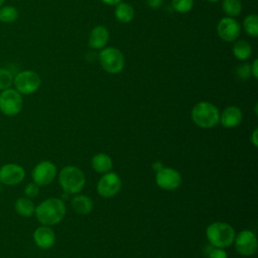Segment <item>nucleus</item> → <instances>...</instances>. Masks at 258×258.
<instances>
[{"label":"nucleus","mask_w":258,"mask_h":258,"mask_svg":"<svg viewBox=\"0 0 258 258\" xmlns=\"http://www.w3.org/2000/svg\"><path fill=\"white\" fill-rule=\"evenodd\" d=\"M22 95L15 89L9 88L0 93V111L6 116H16L22 109Z\"/></svg>","instance_id":"423d86ee"},{"label":"nucleus","mask_w":258,"mask_h":258,"mask_svg":"<svg viewBox=\"0 0 258 258\" xmlns=\"http://www.w3.org/2000/svg\"><path fill=\"white\" fill-rule=\"evenodd\" d=\"M194 6V0H172V7L179 13L188 12Z\"/></svg>","instance_id":"a878e982"},{"label":"nucleus","mask_w":258,"mask_h":258,"mask_svg":"<svg viewBox=\"0 0 258 258\" xmlns=\"http://www.w3.org/2000/svg\"><path fill=\"white\" fill-rule=\"evenodd\" d=\"M222 9L228 16L235 17L241 13L242 3L240 0H223Z\"/></svg>","instance_id":"4be33fe9"},{"label":"nucleus","mask_w":258,"mask_h":258,"mask_svg":"<svg viewBox=\"0 0 258 258\" xmlns=\"http://www.w3.org/2000/svg\"><path fill=\"white\" fill-rule=\"evenodd\" d=\"M58 181L62 189L68 194H77L85 185V175L83 171L76 166H66L58 175Z\"/></svg>","instance_id":"20e7f679"},{"label":"nucleus","mask_w":258,"mask_h":258,"mask_svg":"<svg viewBox=\"0 0 258 258\" xmlns=\"http://www.w3.org/2000/svg\"><path fill=\"white\" fill-rule=\"evenodd\" d=\"M92 165L97 172H108L112 168L113 162L109 155L105 153H99L93 157Z\"/></svg>","instance_id":"6ab92c4d"},{"label":"nucleus","mask_w":258,"mask_h":258,"mask_svg":"<svg viewBox=\"0 0 258 258\" xmlns=\"http://www.w3.org/2000/svg\"><path fill=\"white\" fill-rule=\"evenodd\" d=\"M14 208L16 213L22 217H31L35 212V206L33 202L27 197L18 198L15 202Z\"/></svg>","instance_id":"f3484780"},{"label":"nucleus","mask_w":258,"mask_h":258,"mask_svg":"<svg viewBox=\"0 0 258 258\" xmlns=\"http://www.w3.org/2000/svg\"><path fill=\"white\" fill-rule=\"evenodd\" d=\"M156 183L163 189L172 190L180 185L181 175L173 168H161L156 173Z\"/></svg>","instance_id":"9b49d317"},{"label":"nucleus","mask_w":258,"mask_h":258,"mask_svg":"<svg viewBox=\"0 0 258 258\" xmlns=\"http://www.w3.org/2000/svg\"><path fill=\"white\" fill-rule=\"evenodd\" d=\"M122 186V181L119 175L115 172H108L104 174L97 185V190L100 196L110 198L119 192Z\"/></svg>","instance_id":"1a4fd4ad"},{"label":"nucleus","mask_w":258,"mask_h":258,"mask_svg":"<svg viewBox=\"0 0 258 258\" xmlns=\"http://www.w3.org/2000/svg\"><path fill=\"white\" fill-rule=\"evenodd\" d=\"M236 75L238 76L239 79H242V80H246L249 78V76L251 75V72H250V66L248 63H243V64H240L237 70H236Z\"/></svg>","instance_id":"bb28decb"},{"label":"nucleus","mask_w":258,"mask_h":258,"mask_svg":"<svg viewBox=\"0 0 258 258\" xmlns=\"http://www.w3.org/2000/svg\"><path fill=\"white\" fill-rule=\"evenodd\" d=\"M67 212L64 203L56 198H50L41 202L35 208V216L43 226H52L59 223Z\"/></svg>","instance_id":"f257e3e1"},{"label":"nucleus","mask_w":258,"mask_h":258,"mask_svg":"<svg viewBox=\"0 0 258 258\" xmlns=\"http://www.w3.org/2000/svg\"><path fill=\"white\" fill-rule=\"evenodd\" d=\"M242 112L238 107L230 106L223 111L220 120L224 127L233 128L237 127L242 122Z\"/></svg>","instance_id":"2eb2a0df"},{"label":"nucleus","mask_w":258,"mask_h":258,"mask_svg":"<svg viewBox=\"0 0 258 258\" xmlns=\"http://www.w3.org/2000/svg\"><path fill=\"white\" fill-rule=\"evenodd\" d=\"M235 231L227 223L215 222L207 228V238L217 248H226L232 245L235 240Z\"/></svg>","instance_id":"f03ea898"},{"label":"nucleus","mask_w":258,"mask_h":258,"mask_svg":"<svg viewBox=\"0 0 258 258\" xmlns=\"http://www.w3.org/2000/svg\"><path fill=\"white\" fill-rule=\"evenodd\" d=\"M115 16L120 22L127 23L133 19L134 9L130 4L120 2L115 9Z\"/></svg>","instance_id":"aec40b11"},{"label":"nucleus","mask_w":258,"mask_h":258,"mask_svg":"<svg viewBox=\"0 0 258 258\" xmlns=\"http://www.w3.org/2000/svg\"><path fill=\"white\" fill-rule=\"evenodd\" d=\"M241 26L233 17H224L220 20L217 26L219 36L228 42L234 41L240 34Z\"/></svg>","instance_id":"ddd939ff"},{"label":"nucleus","mask_w":258,"mask_h":258,"mask_svg":"<svg viewBox=\"0 0 258 258\" xmlns=\"http://www.w3.org/2000/svg\"><path fill=\"white\" fill-rule=\"evenodd\" d=\"M102 2H104L107 5H117L119 4L122 0H101Z\"/></svg>","instance_id":"473e14b6"},{"label":"nucleus","mask_w":258,"mask_h":258,"mask_svg":"<svg viewBox=\"0 0 258 258\" xmlns=\"http://www.w3.org/2000/svg\"><path fill=\"white\" fill-rule=\"evenodd\" d=\"M24 177L25 170L17 163H6L0 167V183L15 185L20 183Z\"/></svg>","instance_id":"9d476101"},{"label":"nucleus","mask_w":258,"mask_h":258,"mask_svg":"<svg viewBox=\"0 0 258 258\" xmlns=\"http://www.w3.org/2000/svg\"><path fill=\"white\" fill-rule=\"evenodd\" d=\"M207 1H209V2H218V1H220V0H207Z\"/></svg>","instance_id":"f704fd0d"},{"label":"nucleus","mask_w":258,"mask_h":258,"mask_svg":"<svg viewBox=\"0 0 258 258\" xmlns=\"http://www.w3.org/2000/svg\"><path fill=\"white\" fill-rule=\"evenodd\" d=\"M33 240L37 247L41 249H49L55 242V234L49 226L42 225L34 231Z\"/></svg>","instance_id":"4468645a"},{"label":"nucleus","mask_w":258,"mask_h":258,"mask_svg":"<svg viewBox=\"0 0 258 258\" xmlns=\"http://www.w3.org/2000/svg\"><path fill=\"white\" fill-rule=\"evenodd\" d=\"M246 33L250 36H258V16L256 14L247 15L243 22Z\"/></svg>","instance_id":"b1692460"},{"label":"nucleus","mask_w":258,"mask_h":258,"mask_svg":"<svg viewBox=\"0 0 258 258\" xmlns=\"http://www.w3.org/2000/svg\"><path fill=\"white\" fill-rule=\"evenodd\" d=\"M101 67L109 74H118L124 68V56L115 47H106L99 53Z\"/></svg>","instance_id":"0eeeda50"},{"label":"nucleus","mask_w":258,"mask_h":258,"mask_svg":"<svg viewBox=\"0 0 258 258\" xmlns=\"http://www.w3.org/2000/svg\"><path fill=\"white\" fill-rule=\"evenodd\" d=\"M233 53L238 59L245 60L252 54V47L246 40H237L233 46Z\"/></svg>","instance_id":"412c9836"},{"label":"nucleus","mask_w":258,"mask_h":258,"mask_svg":"<svg viewBox=\"0 0 258 258\" xmlns=\"http://www.w3.org/2000/svg\"><path fill=\"white\" fill-rule=\"evenodd\" d=\"M31 175L33 181L37 185H46L54 179L56 175V167L52 162L43 160L34 166Z\"/></svg>","instance_id":"6e6552de"},{"label":"nucleus","mask_w":258,"mask_h":258,"mask_svg":"<svg viewBox=\"0 0 258 258\" xmlns=\"http://www.w3.org/2000/svg\"><path fill=\"white\" fill-rule=\"evenodd\" d=\"M72 207L74 210L81 215L89 214L93 209V202L92 200L84 195L77 196L72 201Z\"/></svg>","instance_id":"a211bd4d"},{"label":"nucleus","mask_w":258,"mask_h":258,"mask_svg":"<svg viewBox=\"0 0 258 258\" xmlns=\"http://www.w3.org/2000/svg\"><path fill=\"white\" fill-rule=\"evenodd\" d=\"M257 134H258V129H255L252 133V136H251V142L253 143V145L255 147L258 146V138H257Z\"/></svg>","instance_id":"2f4dec72"},{"label":"nucleus","mask_w":258,"mask_h":258,"mask_svg":"<svg viewBox=\"0 0 258 258\" xmlns=\"http://www.w3.org/2000/svg\"><path fill=\"white\" fill-rule=\"evenodd\" d=\"M209 258H228L227 253L223 250V248H214L209 253Z\"/></svg>","instance_id":"c85d7f7f"},{"label":"nucleus","mask_w":258,"mask_h":258,"mask_svg":"<svg viewBox=\"0 0 258 258\" xmlns=\"http://www.w3.org/2000/svg\"><path fill=\"white\" fill-rule=\"evenodd\" d=\"M257 67H258V59H255L253 61V63L250 66V72H251V74L253 75V77L255 79L258 78V69H257Z\"/></svg>","instance_id":"7c9ffc66"},{"label":"nucleus","mask_w":258,"mask_h":258,"mask_svg":"<svg viewBox=\"0 0 258 258\" xmlns=\"http://www.w3.org/2000/svg\"><path fill=\"white\" fill-rule=\"evenodd\" d=\"M39 185H37L35 182L28 183L24 188V194L27 198H35L39 192Z\"/></svg>","instance_id":"cd10ccee"},{"label":"nucleus","mask_w":258,"mask_h":258,"mask_svg":"<svg viewBox=\"0 0 258 258\" xmlns=\"http://www.w3.org/2000/svg\"><path fill=\"white\" fill-rule=\"evenodd\" d=\"M146 1H147L148 6L153 8V9L159 8L163 3V0H146Z\"/></svg>","instance_id":"c756f323"},{"label":"nucleus","mask_w":258,"mask_h":258,"mask_svg":"<svg viewBox=\"0 0 258 258\" xmlns=\"http://www.w3.org/2000/svg\"><path fill=\"white\" fill-rule=\"evenodd\" d=\"M41 80L37 73L30 70L19 72L13 79L15 90L21 95H30L35 93L40 87Z\"/></svg>","instance_id":"39448f33"},{"label":"nucleus","mask_w":258,"mask_h":258,"mask_svg":"<svg viewBox=\"0 0 258 258\" xmlns=\"http://www.w3.org/2000/svg\"><path fill=\"white\" fill-rule=\"evenodd\" d=\"M234 241L237 251L244 256H251L257 250V239L252 231L240 232Z\"/></svg>","instance_id":"f8f14e48"},{"label":"nucleus","mask_w":258,"mask_h":258,"mask_svg":"<svg viewBox=\"0 0 258 258\" xmlns=\"http://www.w3.org/2000/svg\"><path fill=\"white\" fill-rule=\"evenodd\" d=\"M192 121L202 128H212L220 121L218 108L209 102H200L191 110Z\"/></svg>","instance_id":"7ed1b4c3"},{"label":"nucleus","mask_w":258,"mask_h":258,"mask_svg":"<svg viewBox=\"0 0 258 258\" xmlns=\"http://www.w3.org/2000/svg\"><path fill=\"white\" fill-rule=\"evenodd\" d=\"M4 1H5V0H0V8L4 5Z\"/></svg>","instance_id":"72a5a7b5"},{"label":"nucleus","mask_w":258,"mask_h":258,"mask_svg":"<svg viewBox=\"0 0 258 258\" xmlns=\"http://www.w3.org/2000/svg\"><path fill=\"white\" fill-rule=\"evenodd\" d=\"M109 40V31L103 25L94 27L89 36V44L91 47L99 49L103 48Z\"/></svg>","instance_id":"dca6fc26"},{"label":"nucleus","mask_w":258,"mask_h":258,"mask_svg":"<svg viewBox=\"0 0 258 258\" xmlns=\"http://www.w3.org/2000/svg\"><path fill=\"white\" fill-rule=\"evenodd\" d=\"M18 10L12 5H3L0 8V21L3 23H12L18 18Z\"/></svg>","instance_id":"5701e85b"},{"label":"nucleus","mask_w":258,"mask_h":258,"mask_svg":"<svg viewBox=\"0 0 258 258\" xmlns=\"http://www.w3.org/2000/svg\"><path fill=\"white\" fill-rule=\"evenodd\" d=\"M14 76L12 73L4 68H0V91L11 88L13 85Z\"/></svg>","instance_id":"393cba45"}]
</instances>
